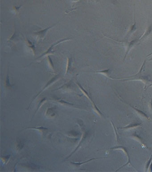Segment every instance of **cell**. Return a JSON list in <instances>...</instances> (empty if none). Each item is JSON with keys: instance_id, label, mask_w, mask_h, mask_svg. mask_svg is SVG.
<instances>
[{"instance_id": "obj_1", "label": "cell", "mask_w": 152, "mask_h": 172, "mask_svg": "<svg viewBox=\"0 0 152 172\" xmlns=\"http://www.w3.org/2000/svg\"><path fill=\"white\" fill-rule=\"evenodd\" d=\"M78 123H79V125H80V127H81V130H82V132H83V136H82V138H81V139L80 140V143H79V144H78V145L77 146V147H76V149L73 151V152H72V153L69 155V156H68L66 158V159H69L71 156H72L79 149V148H80V146H81V144H82V143H83V142H84V140H85V139H86V138L87 137V136H88V132H87V131H85V130L84 129V123H83V122L81 121V120H80V121H79V122H78Z\"/></svg>"}, {"instance_id": "obj_2", "label": "cell", "mask_w": 152, "mask_h": 172, "mask_svg": "<svg viewBox=\"0 0 152 172\" xmlns=\"http://www.w3.org/2000/svg\"><path fill=\"white\" fill-rule=\"evenodd\" d=\"M60 74H58V75H55V77H54L53 78H52L49 82L47 83V84L46 85V86H45L44 87V88L41 91H40V92L37 95H36V96H35V97L34 98V99H33V100H32V101H31V102L30 103V105H29V107H28V109H29V108L30 107V105H31V104H32V103H33L34 102V100L36 99V98H37V97H38V95H39L42 93L43 91H45L47 89H48V88L50 87V86H51V85H52L54 83H55V82H56V81H57L58 80H59V78H60Z\"/></svg>"}, {"instance_id": "obj_3", "label": "cell", "mask_w": 152, "mask_h": 172, "mask_svg": "<svg viewBox=\"0 0 152 172\" xmlns=\"http://www.w3.org/2000/svg\"><path fill=\"white\" fill-rule=\"evenodd\" d=\"M77 84L79 87V88H80V90L83 93V94L85 95V96L88 99V100H89L90 101V102L92 104V106L93 107L95 110L96 111L97 113H98L99 114H101V113L100 112V111L99 110V109L97 108V107L96 106V104L95 102L93 101V100H92V97L90 96V95L88 93V92L85 90L84 89V88L82 86V85L80 84V83H79L78 82H77Z\"/></svg>"}, {"instance_id": "obj_4", "label": "cell", "mask_w": 152, "mask_h": 172, "mask_svg": "<svg viewBox=\"0 0 152 172\" xmlns=\"http://www.w3.org/2000/svg\"><path fill=\"white\" fill-rule=\"evenodd\" d=\"M71 39H69V38H66V39H63V40H61V41H59L58 42H56V43H55V44H54V45H51V46L50 47V48L47 50V51H46L45 53H43L42 55H41V56H40V57H38V58H37V59H39V58H42V57H45V56H46V55H47V56H48V55H51V54H53V53H54V52L53 51H52V49H53V48L55 46H56L57 45H59V44H60V43H63V42H65V41H71Z\"/></svg>"}, {"instance_id": "obj_5", "label": "cell", "mask_w": 152, "mask_h": 172, "mask_svg": "<svg viewBox=\"0 0 152 172\" xmlns=\"http://www.w3.org/2000/svg\"><path fill=\"white\" fill-rule=\"evenodd\" d=\"M56 24H55L53 25L52 26L46 28L44 29L43 30H42L40 31H38V32H37L34 33V35L36 37V39L38 41H40V40L42 41V40L44 39L45 36H46V33L47 32L48 30L50 29L53 27Z\"/></svg>"}, {"instance_id": "obj_6", "label": "cell", "mask_w": 152, "mask_h": 172, "mask_svg": "<svg viewBox=\"0 0 152 172\" xmlns=\"http://www.w3.org/2000/svg\"><path fill=\"white\" fill-rule=\"evenodd\" d=\"M51 100L56 102L59 104H60L62 105H63V106L72 107H74V108L79 109L78 107L77 106V105H76L72 104L71 103L69 102H68V101H66L64 100H62L61 99L59 98L58 97H54L51 99Z\"/></svg>"}, {"instance_id": "obj_7", "label": "cell", "mask_w": 152, "mask_h": 172, "mask_svg": "<svg viewBox=\"0 0 152 172\" xmlns=\"http://www.w3.org/2000/svg\"><path fill=\"white\" fill-rule=\"evenodd\" d=\"M26 44L30 49L32 51V53L34 54V55H35V53H36V47L34 45V44H33L32 42L30 41L28 39L26 40Z\"/></svg>"}, {"instance_id": "obj_8", "label": "cell", "mask_w": 152, "mask_h": 172, "mask_svg": "<svg viewBox=\"0 0 152 172\" xmlns=\"http://www.w3.org/2000/svg\"><path fill=\"white\" fill-rule=\"evenodd\" d=\"M55 109L53 107L48 108L46 113V115L49 118H52L55 116Z\"/></svg>"}, {"instance_id": "obj_9", "label": "cell", "mask_w": 152, "mask_h": 172, "mask_svg": "<svg viewBox=\"0 0 152 172\" xmlns=\"http://www.w3.org/2000/svg\"><path fill=\"white\" fill-rule=\"evenodd\" d=\"M26 130V129H31V130H37L38 131H39L41 132H44L45 131H47L48 130V129L46 127H43L42 126H39V127H27L25 128L23 130ZM22 130V131H23Z\"/></svg>"}, {"instance_id": "obj_10", "label": "cell", "mask_w": 152, "mask_h": 172, "mask_svg": "<svg viewBox=\"0 0 152 172\" xmlns=\"http://www.w3.org/2000/svg\"><path fill=\"white\" fill-rule=\"evenodd\" d=\"M98 159H100V158H93V159H91L90 160H88L87 161H84V162H70L71 164H72L75 166H76L77 167H80V166L83 165L84 164H86V163H88L89 162H90L92 160H98Z\"/></svg>"}, {"instance_id": "obj_11", "label": "cell", "mask_w": 152, "mask_h": 172, "mask_svg": "<svg viewBox=\"0 0 152 172\" xmlns=\"http://www.w3.org/2000/svg\"><path fill=\"white\" fill-rule=\"evenodd\" d=\"M46 101H47V99L46 98H44L42 99L41 100V101H40V102H39V104H38V107H37V109H36V110L35 111V113H34V116H33V117H32V118L35 116V115H36V113H37L38 111V110H39V109H40V108H41V107L42 106L43 104H44L46 102Z\"/></svg>"}, {"instance_id": "obj_12", "label": "cell", "mask_w": 152, "mask_h": 172, "mask_svg": "<svg viewBox=\"0 0 152 172\" xmlns=\"http://www.w3.org/2000/svg\"><path fill=\"white\" fill-rule=\"evenodd\" d=\"M47 62H48V66H49L50 69L51 70H52L53 71H54V72L55 73V67H54V66L53 62H52V60L51 58L50 57V55H48V56H47Z\"/></svg>"}, {"instance_id": "obj_13", "label": "cell", "mask_w": 152, "mask_h": 172, "mask_svg": "<svg viewBox=\"0 0 152 172\" xmlns=\"http://www.w3.org/2000/svg\"><path fill=\"white\" fill-rule=\"evenodd\" d=\"M71 59L69 57L67 58V65H66V72L65 74H67L68 73V71L70 69V68L71 67Z\"/></svg>"}, {"instance_id": "obj_14", "label": "cell", "mask_w": 152, "mask_h": 172, "mask_svg": "<svg viewBox=\"0 0 152 172\" xmlns=\"http://www.w3.org/2000/svg\"><path fill=\"white\" fill-rule=\"evenodd\" d=\"M10 155L5 156H4L3 157L1 158V160L3 161H4V163H6L7 162H8V160L10 158Z\"/></svg>"}, {"instance_id": "obj_15", "label": "cell", "mask_w": 152, "mask_h": 172, "mask_svg": "<svg viewBox=\"0 0 152 172\" xmlns=\"http://www.w3.org/2000/svg\"><path fill=\"white\" fill-rule=\"evenodd\" d=\"M109 71V70H104L102 71H97L96 72H95V73H99V74H102L104 75H107V74Z\"/></svg>"}, {"instance_id": "obj_16", "label": "cell", "mask_w": 152, "mask_h": 172, "mask_svg": "<svg viewBox=\"0 0 152 172\" xmlns=\"http://www.w3.org/2000/svg\"><path fill=\"white\" fill-rule=\"evenodd\" d=\"M21 6V5H20V6H15L13 8L12 10L15 13H17L18 12V11H19V9H20Z\"/></svg>"}, {"instance_id": "obj_17", "label": "cell", "mask_w": 152, "mask_h": 172, "mask_svg": "<svg viewBox=\"0 0 152 172\" xmlns=\"http://www.w3.org/2000/svg\"><path fill=\"white\" fill-rule=\"evenodd\" d=\"M80 0H72V3H77V2H79Z\"/></svg>"}, {"instance_id": "obj_18", "label": "cell", "mask_w": 152, "mask_h": 172, "mask_svg": "<svg viewBox=\"0 0 152 172\" xmlns=\"http://www.w3.org/2000/svg\"><path fill=\"white\" fill-rule=\"evenodd\" d=\"M90 0H89V1H90Z\"/></svg>"}]
</instances>
